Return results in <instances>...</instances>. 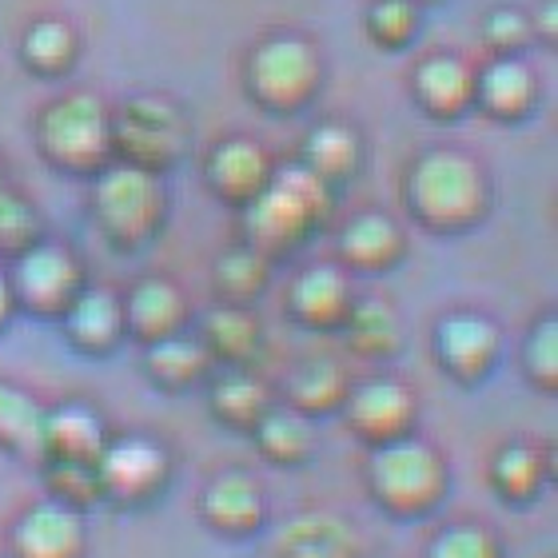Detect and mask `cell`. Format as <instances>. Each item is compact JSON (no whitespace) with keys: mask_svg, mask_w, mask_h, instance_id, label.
I'll list each match as a JSON object with an SVG mask.
<instances>
[{"mask_svg":"<svg viewBox=\"0 0 558 558\" xmlns=\"http://www.w3.org/2000/svg\"><path fill=\"white\" fill-rule=\"evenodd\" d=\"M291 396V411H300L303 418L312 415H327V411L343 408V399H348V387H343V375L336 372V363H303L295 379L288 387Z\"/></svg>","mask_w":558,"mask_h":558,"instance_id":"cell-19","label":"cell"},{"mask_svg":"<svg viewBox=\"0 0 558 558\" xmlns=\"http://www.w3.org/2000/svg\"><path fill=\"white\" fill-rule=\"evenodd\" d=\"M324 204V187H319V175L312 172H288L279 175V184L271 192L252 204V232L268 244H279V240H291L300 232L303 223L312 220V211H319Z\"/></svg>","mask_w":558,"mask_h":558,"instance_id":"cell-5","label":"cell"},{"mask_svg":"<svg viewBox=\"0 0 558 558\" xmlns=\"http://www.w3.org/2000/svg\"><path fill=\"white\" fill-rule=\"evenodd\" d=\"M351 339L367 355H384L396 348V315L387 312L384 303H363L360 312L351 315Z\"/></svg>","mask_w":558,"mask_h":558,"instance_id":"cell-30","label":"cell"},{"mask_svg":"<svg viewBox=\"0 0 558 558\" xmlns=\"http://www.w3.org/2000/svg\"><path fill=\"white\" fill-rule=\"evenodd\" d=\"M199 514L211 531L232 538L256 535L264 526V514H268V499H264V487L247 471H223L204 487V499H199Z\"/></svg>","mask_w":558,"mask_h":558,"instance_id":"cell-7","label":"cell"},{"mask_svg":"<svg viewBox=\"0 0 558 558\" xmlns=\"http://www.w3.org/2000/svg\"><path fill=\"white\" fill-rule=\"evenodd\" d=\"M259 276H264V268H259L256 256H247V252H240V256H228L223 259V283L232 291H252L259 283Z\"/></svg>","mask_w":558,"mask_h":558,"instance_id":"cell-35","label":"cell"},{"mask_svg":"<svg viewBox=\"0 0 558 558\" xmlns=\"http://www.w3.org/2000/svg\"><path fill=\"white\" fill-rule=\"evenodd\" d=\"M72 336L76 343L88 351L108 348L120 331V303L108 295V291H88L81 300L72 303Z\"/></svg>","mask_w":558,"mask_h":558,"instance_id":"cell-22","label":"cell"},{"mask_svg":"<svg viewBox=\"0 0 558 558\" xmlns=\"http://www.w3.org/2000/svg\"><path fill=\"white\" fill-rule=\"evenodd\" d=\"M108 442V430L100 415L81 403L45 415V463H96Z\"/></svg>","mask_w":558,"mask_h":558,"instance_id":"cell-10","label":"cell"},{"mask_svg":"<svg viewBox=\"0 0 558 558\" xmlns=\"http://www.w3.org/2000/svg\"><path fill=\"white\" fill-rule=\"evenodd\" d=\"M16 283H21V295L33 307H60L72 295L76 268H72V259L60 247H36V252L24 256Z\"/></svg>","mask_w":558,"mask_h":558,"instance_id":"cell-15","label":"cell"},{"mask_svg":"<svg viewBox=\"0 0 558 558\" xmlns=\"http://www.w3.org/2000/svg\"><path fill=\"white\" fill-rule=\"evenodd\" d=\"M418 88H423V96H427L435 108H454L466 96V76L451 60H435V64L423 69Z\"/></svg>","mask_w":558,"mask_h":558,"instance_id":"cell-32","label":"cell"},{"mask_svg":"<svg viewBox=\"0 0 558 558\" xmlns=\"http://www.w3.org/2000/svg\"><path fill=\"white\" fill-rule=\"evenodd\" d=\"M543 478H547L543 454H538L535 447H523V442L502 447V451L495 454V463H490V483H495V490H499L502 499H511V502L538 499Z\"/></svg>","mask_w":558,"mask_h":558,"instance_id":"cell-18","label":"cell"},{"mask_svg":"<svg viewBox=\"0 0 558 558\" xmlns=\"http://www.w3.org/2000/svg\"><path fill=\"white\" fill-rule=\"evenodd\" d=\"M351 430L372 447L396 442L415 427V396L396 379H372L343 399Z\"/></svg>","mask_w":558,"mask_h":558,"instance_id":"cell-4","label":"cell"},{"mask_svg":"<svg viewBox=\"0 0 558 558\" xmlns=\"http://www.w3.org/2000/svg\"><path fill=\"white\" fill-rule=\"evenodd\" d=\"M307 144H312V148H307V160H312L307 172L319 175V180H324V175L348 172L351 160H355V140L343 129H319Z\"/></svg>","mask_w":558,"mask_h":558,"instance_id":"cell-31","label":"cell"},{"mask_svg":"<svg viewBox=\"0 0 558 558\" xmlns=\"http://www.w3.org/2000/svg\"><path fill=\"white\" fill-rule=\"evenodd\" d=\"M279 558H360V538L348 519L327 511L295 514L276 538Z\"/></svg>","mask_w":558,"mask_h":558,"instance_id":"cell-11","label":"cell"},{"mask_svg":"<svg viewBox=\"0 0 558 558\" xmlns=\"http://www.w3.org/2000/svg\"><path fill=\"white\" fill-rule=\"evenodd\" d=\"M96 204H100V216L117 235L124 240H136L156 223V211H160V192L151 184L148 172L140 168H117L108 172L96 187Z\"/></svg>","mask_w":558,"mask_h":558,"instance_id":"cell-8","label":"cell"},{"mask_svg":"<svg viewBox=\"0 0 558 558\" xmlns=\"http://www.w3.org/2000/svg\"><path fill=\"white\" fill-rule=\"evenodd\" d=\"M211 180L223 187V192H232V196H252L259 184H264V156H259L252 144L244 140H232V144H223L216 151V160H211Z\"/></svg>","mask_w":558,"mask_h":558,"instance_id":"cell-25","label":"cell"},{"mask_svg":"<svg viewBox=\"0 0 558 558\" xmlns=\"http://www.w3.org/2000/svg\"><path fill=\"white\" fill-rule=\"evenodd\" d=\"M129 319L144 339H163V336H175L172 327L180 319V295H175L168 283L160 279H151V283H140L136 295L129 303Z\"/></svg>","mask_w":558,"mask_h":558,"instance_id":"cell-21","label":"cell"},{"mask_svg":"<svg viewBox=\"0 0 558 558\" xmlns=\"http://www.w3.org/2000/svg\"><path fill=\"white\" fill-rule=\"evenodd\" d=\"M28 235V208L21 199L0 196V244H24Z\"/></svg>","mask_w":558,"mask_h":558,"instance_id":"cell-36","label":"cell"},{"mask_svg":"<svg viewBox=\"0 0 558 558\" xmlns=\"http://www.w3.org/2000/svg\"><path fill=\"white\" fill-rule=\"evenodd\" d=\"M172 475L168 451L151 435H120L108 439L100 459H96V478H100V499H112L120 507H140L151 502Z\"/></svg>","mask_w":558,"mask_h":558,"instance_id":"cell-2","label":"cell"},{"mask_svg":"<svg viewBox=\"0 0 558 558\" xmlns=\"http://www.w3.org/2000/svg\"><path fill=\"white\" fill-rule=\"evenodd\" d=\"M120 136L136 151L140 160H163L172 156L175 144H180V120L168 105H156V100H140L124 112V124H120Z\"/></svg>","mask_w":558,"mask_h":558,"instance_id":"cell-14","label":"cell"},{"mask_svg":"<svg viewBox=\"0 0 558 558\" xmlns=\"http://www.w3.org/2000/svg\"><path fill=\"white\" fill-rule=\"evenodd\" d=\"M45 140H48V151L60 156L64 163H88L96 160L100 151H105V112L96 100L88 96H76V100H64L48 112L45 120Z\"/></svg>","mask_w":558,"mask_h":558,"instance_id":"cell-9","label":"cell"},{"mask_svg":"<svg viewBox=\"0 0 558 558\" xmlns=\"http://www.w3.org/2000/svg\"><path fill=\"white\" fill-rule=\"evenodd\" d=\"M45 415L48 411L21 387L0 384V447L45 459Z\"/></svg>","mask_w":558,"mask_h":558,"instance_id":"cell-16","label":"cell"},{"mask_svg":"<svg viewBox=\"0 0 558 558\" xmlns=\"http://www.w3.org/2000/svg\"><path fill=\"white\" fill-rule=\"evenodd\" d=\"M48 490L52 499L81 511L100 502V478H96V463H48Z\"/></svg>","mask_w":558,"mask_h":558,"instance_id":"cell-27","label":"cell"},{"mask_svg":"<svg viewBox=\"0 0 558 558\" xmlns=\"http://www.w3.org/2000/svg\"><path fill=\"white\" fill-rule=\"evenodd\" d=\"M495 348H499V336L487 319L478 315H451L447 324L439 327L435 336V351L439 360L447 363V372L459 375V379H478L487 372L490 360H495Z\"/></svg>","mask_w":558,"mask_h":558,"instance_id":"cell-12","label":"cell"},{"mask_svg":"<svg viewBox=\"0 0 558 558\" xmlns=\"http://www.w3.org/2000/svg\"><path fill=\"white\" fill-rule=\"evenodd\" d=\"M372 495L391 514H427L442 502L447 490V463L430 442L403 435L396 442H384L372 451L367 466Z\"/></svg>","mask_w":558,"mask_h":558,"instance_id":"cell-1","label":"cell"},{"mask_svg":"<svg viewBox=\"0 0 558 558\" xmlns=\"http://www.w3.org/2000/svg\"><path fill=\"white\" fill-rule=\"evenodd\" d=\"M252 435H256L259 451L283 466H300L315 451L312 418H303L300 411H268L252 427Z\"/></svg>","mask_w":558,"mask_h":558,"instance_id":"cell-17","label":"cell"},{"mask_svg":"<svg viewBox=\"0 0 558 558\" xmlns=\"http://www.w3.org/2000/svg\"><path fill=\"white\" fill-rule=\"evenodd\" d=\"M4 312H9V288L0 283V319H4Z\"/></svg>","mask_w":558,"mask_h":558,"instance_id":"cell-38","label":"cell"},{"mask_svg":"<svg viewBox=\"0 0 558 558\" xmlns=\"http://www.w3.org/2000/svg\"><path fill=\"white\" fill-rule=\"evenodd\" d=\"M28 48H33V57H40V60H57V57H64L69 36H64V28H57V24H45V28H36L33 33Z\"/></svg>","mask_w":558,"mask_h":558,"instance_id":"cell-37","label":"cell"},{"mask_svg":"<svg viewBox=\"0 0 558 558\" xmlns=\"http://www.w3.org/2000/svg\"><path fill=\"white\" fill-rule=\"evenodd\" d=\"M211 408H216V415H220L223 423L244 427V430H252L259 418L271 411L264 384H259V379H252V375H244V372L223 375L220 384H216V391H211Z\"/></svg>","mask_w":558,"mask_h":558,"instance_id":"cell-20","label":"cell"},{"mask_svg":"<svg viewBox=\"0 0 558 558\" xmlns=\"http://www.w3.org/2000/svg\"><path fill=\"white\" fill-rule=\"evenodd\" d=\"M148 367L160 375L163 384H192L208 367V348L184 336H163L151 343Z\"/></svg>","mask_w":558,"mask_h":558,"instance_id":"cell-24","label":"cell"},{"mask_svg":"<svg viewBox=\"0 0 558 558\" xmlns=\"http://www.w3.org/2000/svg\"><path fill=\"white\" fill-rule=\"evenodd\" d=\"M256 84L259 93L276 100V105H291L307 93L312 84V57L303 45H291V40H279L268 45L256 60Z\"/></svg>","mask_w":558,"mask_h":558,"instance_id":"cell-13","label":"cell"},{"mask_svg":"<svg viewBox=\"0 0 558 558\" xmlns=\"http://www.w3.org/2000/svg\"><path fill=\"white\" fill-rule=\"evenodd\" d=\"M12 555L16 558H81L84 526L81 511L64 502L45 499L28 507L12 526Z\"/></svg>","mask_w":558,"mask_h":558,"instance_id":"cell-6","label":"cell"},{"mask_svg":"<svg viewBox=\"0 0 558 558\" xmlns=\"http://www.w3.org/2000/svg\"><path fill=\"white\" fill-rule=\"evenodd\" d=\"M411 199L415 208L435 223H463L478 211V172L475 163L454 156V151H435L418 163L411 175Z\"/></svg>","mask_w":558,"mask_h":558,"instance_id":"cell-3","label":"cell"},{"mask_svg":"<svg viewBox=\"0 0 558 558\" xmlns=\"http://www.w3.org/2000/svg\"><path fill=\"white\" fill-rule=\"evenodd\" d=\"M483 93H487V100L495 108L514 112V108H523L526 93H531V81L523 76V69H514V64H499V69H490Z\"/></svg>","mask_w":558,"mask_h":558,"instance_id":"cell-33","label":"cell"},{"mask_svg":"<svg viewBox=\"0 0 558 558\" xmlns=\"http://www.w3.org/2000/svg\"><path fill=\"white\" fill-rule=\"evenodd\" d=\"M348 307V283L339 279V271L315 268L295 283V312L312 324H331Z\"/></svg>","mask_w":558,"mask_h":558,"instance_id":"cell-23","label":"cell"},{"mask_svg":"<svg viewBox=\"0 0 558 558\" xmlns=\"http://www.w3.org/2000/svg\"><path fill=\"white\" fill-rule=\"evenodd\" d=\"M526 360H531V375H535V379H543L547 387H555V379H558L555 324H543V331L531 339V351H526Z\"/></svg>","mask_w":558,"mask_h":558,"instance_id":"cell-34","label":"cell"},{"mask_svg":"<svg viewBox=\"0 0 558 558\" xmlns=\"http://www.w3.org/2000/svg\"><path fill=\"white\" fill-rule=\"evenodd\" d=\"M208 339L211 348L228 355V360H240L247 351L256 348V324L247 312H235V307H223L208 319Z\"/></svg>","mask_w":558,"mask_h":558,"instance_id":"cell-29","label":"cell"},{"mask_svg":"<svg viewBox=\"0 0 558 558\" xmlns=\"http://www.w3.org/2000/svg\"><path fill=\"white\" fill-rule=\"evenodd\" d=\"M427 558H502L499 538L478 523H451L430 538Z\"/></svg>","mask_w":558,"mask_h":558,"instance_id":"cell-26","label":"cell"},{"mask_svg":"<svg viewBox=\"0 0 558 558\" xmlns=\"http://www.w3.org/2000/svg\"><path fill=\"white\" fill-rule=\"evenodd\" d=\"M343 252H348L355 264H384L391 252H396V228L384 220V216H360L343 232Z\"/></svg>","mask_w":558,"mask_h":558,"instance_id":"cell-28","label":"cell"}]
</instances>
